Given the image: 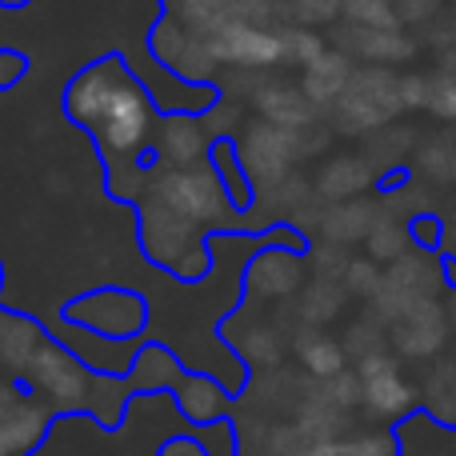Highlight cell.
Masks as SVG:
<instances>
[{
    "label": "cell",
    "instance_id": "38",
    "mask_svg": "<svg viewBox=\"0 0 456 456\" xmlns=\"http://www.w3.org/2000/svg\"><path fill=\"white\" fill-rule=\"evenodd\" d=\"M16 404H20V396H16V393H12V388H8V385H4V380H0V420H4V417H8V412H12V409H16Z\"/></svg>",
    "mask_w": 456,
    "mask_h": 456
},
{
    "label": "cell",
    "instance_id": "41",
    "mask_svg": "<svg viewBox=\"0 0 456 456\" xmlns=\"http://www.w3.org/2000/svg\"><path fill=\"white\" fill-rule=\"evenodd\" d=\"M168 4H181V8H192V4H197V0H168Z\"/></svg>",
    "mask_w": 456,
    "mask_h": 456
},
{
    "label": "cell",
    "instance_id": "40",
    "mask_svg": "<svg viewBox=\"0 0 456 456\" xmlns=\"http://www.w3.org/2000/svg\"><path fill=\"white\" fill-rule=\"evenodd\" d=\"M444 313H449V324H452V329H456V292H452V297H449V308H444Z\"/></svg>",
    "mask_w": 456,
    "mask_h": 456
},
{
    "label": "cell",
    "instance_id": "3",
    "mask_svg": "<svg viewBox=\"0 0 456 456\" xmlns=\"http://www.w3.org/2000/svg\"><path fill=\"white\" fill-rule=\"evenodd\" d=\"M337 125L345 133H372V128H385L396 112H404L401 101V77L393 69H380V64H369V69H356L353 80H348L345 96L337 104Z\"/></svg>",
    "mask_w": 456,
    "mask_h": 456
},
{
    "label": "cell",
    "instance_id": "15",
    "mask_svg": "<svg viewBox=\"0 0 456 456\" xmlns=\"http://www.w3.org/2000/svg\"><path fill=\"white\" fill-rule=\"evenodd\" d=\"M348 53L369 64H380V69H393V64L412 61L417 45L401 28H356V24H348Z\"/></svg>",
    "mask_w": 456,
    "mask_h": 456
},
{
    "label": "cell",
    "instance_id": "25",
    "mask_svg": "<svg viewBox=\"0 0 456 456\" xmlns=\"http://www.w3.org/2000/svg\"><path fill=\"white\" fill-rule=\"evenodd\" d=\"M340 16L356 28H401L393 0H340Z\"/></svg>",
    "mask_w": 456,
    "mask_h": 456
},
{
    "label": "cell",
    "instance_id": "12",
    "mask_svg": "<svg viewBox=\"0 0 456 456\" xmlns=\"http://www.w3.org/2000/svg\"><path fill=\"white\" fill-rule=\"evenodd\" d=\"M396 456H456V425L433 412H409L396 420Z\"/></svg>",
    "mask_w": 456,
    "mask_h": 456
},
{
    "label": "cell",
    "instance_id": "34",
    "mask_svg": "<svg viewBox=\"0 0 456 456\" xmlns=\"http://www.w3.org/2000/svg\"><path fill=\"white\" fill-rule=\"evenodd\" d=\"M401 24H433L441 16V0H393Z\"/></svg>",
    "mask_w": 456,
    "mask_h": 456
},
{
    "label": "cell",
    "instance_id": "14",
    "mask_svg": "<svg viewBox=\"0 0 456 456\" xmlns=\"http://www.w3.org/2000/svg\"><path fill=\"white\" fill-rule=\"evenodd\" d=\"M353 61L345 56V48H329L324 56H316L305 72H300V88L313 104H337L345 96L348 80H353Z\"/></svg>",
    "mask_w": 456,
    "mask_h": 456
},
{
    "label": "cell",
    "instance_id": "26",
    "mask_svg": "<svg viewBox=\"0 0 456 456\" xmlns=\"http://www.w3.org/2000/svg\"><path fill=\"white\" fill-rule=\"evenodd\" d=\"M329 53V45H324V37L316 28H305V24H297V28L284 32V61L289 64H300V69H308V64L316 61V56Z\"/></svg>",
    "mask_w": 456,
    "mask_h": 456
},
{
    "label": "cell",
    "instance_id": "23",
    "mask_svg": "<svg viewBox=\"0 0 456 456\" xmlns=\"http://www.w3.org/2000/svg\"><path fill=\"white\" fill-rule=\"evenodd\" d=\"M396 433H364L348 436V441H316L308 444L305 456H396Z\"/></svg>",
    "mask_w": 456,
    "mask_h": 456
},
{
    "label": "cell",
    "instance_id": "20",
    "mask_svg": "<svg viewBox=\"0 0 456 456\" xmlns=\"http://www.w3.org/2000/svg\"><path fill=\"white\" fill-rule=\"evenodd\" d=\"M297 356L305 364V372H313L316 380H332L337 372L348 369V348L337 337H329L324 329H305L297 340Z\"/></svg>",
    "mask_w": 456,
    "mask_h": 456
},
{
    "label": "cell",
    "instance_id": "33",
    "mask_svg": "<svg viewBox=\"0 0 456 456\" xmlns=\"http://www.w3.org/2000/svg\"><path fill=\"white\" fill-rule=\"evenodd\" d=\"M313 268H316V276H332V281H340V276H345V268H348L345 244H332V240L316 244V248H313Z\"/></svg>",
    "mask_w": 456,
    "mask_h": 456
},
{
    "label": "cell",
    "instance_id": "29",
    "mask_svg": "<svg viewBox=\"0 0 456 456\" xmlns=\"http://www.w3.org/2000/svg\"><path fill=\"white\" fill-rule=\"evenodd\" d=\"M324 396H329L337 409H356V404L364 401V385H361V372L356 369H345V372H337L332 380H324Z\"/></svg>",
    "mask_w": 456,
    "mask_h": 456
},
{
    "label": "cell",
    "instance_id": "16",
    "mask_svg": "<svg viewBox=\"0 0 456 456\" xmlns=\"http://www.w3.org/2000/svg\"><path fill=\"white\" fill-rule=\"evenodd\" d=\"M300 284V256L289 248H268L248 265V289L256 297H292Z\"/></svg>",
    "mask_w": 456,
    "mask_h": 456
},
{
    "label": "cell",
    "instance_id": "5",
    "mask_svg": "<svg viewBox=\"0 0 456 456\" xmlns=\"http://www.w3.org/2000/svg\"><path fill=\"white\" fill-rule=\"evenodd\" d=\"M356 372H361V385H364V409L380 420H404L417 404V388L404 380L401 372V356L385 353H372L364 361H356Z\"/></svg>",
    "mask_w": 456,
    "mask_h": 456
},
{
    "label": "cell",
    "instance_id": "8",
    "mask_svg": "<svg viewBox=\"0 0 456 456\" xmlns=\"http://www.w3.org/2000/svg\"><path fill=\"white\" fill-rule=\"evenodd\" d=\"M208 48H213L216 64L273 69L284 61V32L268 28V24H224V28L208 32Z\"/></svg>",
    "mask_w": 456,
    "mask_h": 456
},
{
    "label": "cell",
    "instance_id": "22",
    "mask_svg": "<svg viewBox=\"0 0 456 456\" xmlns=\"http://www.w3.org/2000/svg\"><path fill=\"white\" fill-rule=\"evenodd\" d=\"M345 300H348L345 281H332V276H316V281L308 284L305 292H300V321H305L308 329H321V324L337 321L340 308H345Z\"/></svg>",
    "mask_w": 456,
    "mask_h": 456
},
{
    "label": "cell",
    "instance_id": "9",
    "mask_svg": "<svg viewBox=\"0 0 456 456\" xmlns=\"http://www.w3.org/2000/svg\"><path fill=\"white\" fill-rule=\"evenodd\" d=\"M449 329H452L449 313L441 308L436 297H428L420 305H412L404 316H396L388 340H393L396 356H404V361H428V356H436L444 348Z\"/></svg>",
    "mask_w": 456,
    "mask_h": 456
},
{
    "label": "cell",
    "instance_id": "21",
    "mask_svg": "<svg viewBox=\"0 0 456 456\" xmlns=\"http://www.w3.org/2000/svg\"><path fill=\"white\" fill-rule=\"evenodd\" d=\"M48 412L32 401H20L4 420H0V456H24L37 449V441L45 436Z\"/></svg>",
    "mask_w": 456,
    "mask_h": 456
},
{
    "label": "cell",
    "instance_id": "35",
    "mask_svg": "<svg viewBox=\"0 0 456 456\" xmlns=\"http://www.w3.org/2000/svg\"><path fill=\"white\" fill-rule=\"evenodd\" d=\"M428 88H433V77H420V72H409V77H401V101H404V109H428Z\"/></svg>",
    "mask_w": 456,
    "mask_h": 456
},
{
    "label": "cell",
    "instance_id": "18",
    "mask_svg": "<svg viewBox=\"0 0 456 456\" xmlns=\"http://www.w3.org/2000/svg\"><path fill=\"white\" fill-rule=\"evenodd\" d=\"M377 221H380V208L372 205V200L356 197V200L332 205L329 213L321 216V232H324V240H332V244H356V240H369Z\"/></svg>",
    "mask_w": 456,
    "mask_h": 456
},
{
    "label": "cell",
    "instance_id": "13",
    "mask_svg": "<svg viewBox=\"0 0 456 456\" xmlns=\"http://www.w3.org/2000/svg\"><path fill=\"white\" fill-rule=\"evenodd\" d=\"M252 101H256L260 120L281 125V128H292V133L308 128L313 125V117H316V104L308 101L300 85H265V88H256Z\"/></svg>",
    "mask_w": 456,
    "mask_h": 456
},
{
    "label": "cell",
    "instance_id": "27",
    "mask_svg": "<svg viewBox=\"0 0 456 456\" xmlns=\"http://www.w3.org/2000/svg\"><path fill=\"white\" fill-rule=\"evenodd\" d=\"M345 289H348V297H364V300H377V292H380V284H385V273H380V260H348V268H345Z\"/></svg>",
    "mask_w": 456,
    "mask_h": 456
},
{
    "label": "cell",
    "instance_id": "1",
    "mask_svg": "<svg viewBox=\"0 0 456 456\" xmlns=\"http://www.w3.org/2000/svg\"><path fill=\"white\" fill-rule=\"evenodd\" d=\"M64 109H69V117L77 125H85L96 136V144H101L104 160L112 168L133 165L157 136L152 133L149 93L136 85V77L117 56L80 72L72 80L69 96H64Z\"/></svg>",
    "mask_w": 456,
    "mask_h": 456
},
{
    "label": "cell",
    "instance_id": "37",
    "mask_svg": "<svg viewBox=\"0 0 456 456\" xmlns=\"http://www.w3.org/2000/svg\"><path fill=\"white\" fill-rule=\"evenodd\" d=\"M160 456H208V452L200 449L197 441H168V444H165V452H160Z\"/></svg>",
    "mask_w": 456,
    "mask_h": 456
},
{
    "label": "cell",
    "instance_id": "31",
    "mask_svg": "<svg viewBox=\"0 0 456 456\" xmlns=\"http://www.w3.org/2000/svg\"><path fill=\"white\" fill-rule=\"evenodd\" d=\"M428 112L441 120L456 125V80L452 77H433V88H428Z\"/></svg>",
    "mask_w": 456,
    "mask_h": 456
},
{
    "label": "cell",
    "instance_id": "39",
    "mask_svg": "<svg viewBox=\"0 0 456 456\" xmlns=\"http://www.w3.org/2000/svg\"><path fill=\"white\" fill-rule=\"evenodd\" d=\"M441 72H444V77H452V80H456V45H449V48L441 53Z\"/></svg>",
    "mask_w": 456,
    "mask_h": 456
},
{
    "label": "cell",
    "instance_id": "19",
    "mask_svg": "<svg viewBox=\"0 0 456 456\" xmlns=\"http://www.w3.org/2000/svg\"><path fill=\"white\" fill-rule=\"evenodd\" d=\"M173 393H176V404L184 409V417H189L192 425H216V420L224 417V393H221L216 380L181 372L176 385H173Z\"/></svg>",
    "mask_w": 456,
    "mask_h": 456
},
{
    "label": "cell",
    "instance_id": "32",
    "mask_svg": "<svg viewBox=\"0 0 456 456\" xmlns=\"http://www.w3.org/2000/svg\"><path fill=\"white\" fill-rule=\"evenodd\" d=\"M240 353H244V361H252V364H273L276 356H281V340H276L273 329H252V337L240 345Z\"/></svg>",
    "mask_w": 456,
    "mask_h": 456
},
{
    "label": "cell",
    "instance_id": "28",
    "mask_svg": "<svg viewBox=\"0 0 456 456\" xmlns=\"http://www.w3.org/2000/svg\"><path fill=\"white\" fill-rule=\"evenodd\" d=\"M420 173L433 176V181H456V144L452 141H433L420 149L417 157Z\"/></svg>",
    "mask_w": 456,
    "mask_h": 456
},
{
    "label": "cell",
    "instance_id": "17",
    "mask_svg": "<svg viewBox=\"0 0 456 456\" xmlns=\"http://www.w3.org/2000/svg\"><path fill=\"white\" fill-rule=\"evenodd\" d=\"M372 181H377V173H372L369 160H361V157H332L329 165L316 173V197L332 200V205H340V200H356Z\"/></svg>",
    "mask_w": 456,
    "mask_h": 456
},
{
    "label": "cell",
    "instance_id": "24",
    "mask_svg": "<svg viewBox=\"0 0 456 456\" xmlns=\"http://www.w3.org/2000/svg\"><path fill=\"white\" fill-rule=\"evenodd\" d=\"M409 240H412V232L396 216H380L377 228L369 232V240H364V248H369L372 260H388L393 265V260L409 256Z\"/></svg>",
    "mask_w": 456,
    "mask_h": 456
},
{
    "label": "cell",
    "instance_id": "30",
    "mask_svg": "<svg viewBox=\"0 0 456 456\" xmlns=\"http://www.w3.org/2000/svg\"><path fill=\"white\" fill-rule=\"evenodd\" d=\"M289 12L297 24H305V28H316V24L324 20H337L340 16V0H289Z\"/></svg>",
    "mask_w": 456,
    "mask_h": 456
},
{
    "label": "cell",
    "instance_id": "11",
    "mask_svg": "<svg viewBox=\"0 0 456 456\" xmlns=\"http://www.w3.org/2000/svg\"><path fill=\"white\" fill-rule=\"evenodd\" d=\"M157 160L165 168H192L205 165V157L213 152V136L189 117H168L165 125L157 128Z\"/></svg>",
    "mask_w": 456,
    "mask_h": 456
},
{
    "label": "cell",
    "instance_id": "10",
    "mask_svg": "<svg viewBox=\"0 0 456 456\" xmlns=\"http://www.w3.org/2000/svg\"><path fill=\"white\" fill-rule=\"evenodd\" d=\"M157 53H160V61H165L168 72L189 77V80H197V77H205L208 69H216V56H213V48H208V37L192 28L189 20H176V16H168V20L160 24Z\"/></svg>",
    "mask_w": 456,
    "mask_h": 456
},
{
    "label": "cell",
    "instance_id": "36",
    "mask_svg": "<svg viewBox=\"0 0 456 456\" xmlns=\"http://www.w3.org/2000/svg\"><path fill=\"white\" fill-rule=\"evenodd\" d=\"M24 72H28V56L0 48V88H12L16 80H24Z\"/></svg>",
    "mask_w": 456,
    "mask_h": 456
},
{
    "label": "cell",
    "instance_id": "7",
    "mask_svg": "<svg viewBox=\"0 0 456 456\" xmlns=\"http://www.w3.org/2000/svg\"><path fill=\"white\" fill-rule=\"evenodd\" d=\"M69 321H77L88 332H101L109 340H120V337H133L144 324V300L128 289H101L93 297L72 300Z\"/></svg>",
    "mask_w": 456,
    "mask_h": 456
},
{
    "label": "cell",
    "instance_id": "4",
    "mask_svg": "<svg viewBox=\"0 0 456 456\" xmlns=\"http://www.w3.org/2000/svg\"><path fill=\"white\" fill-rule=\"evenodd\" d=\"M300 152H305L300 133L268 125V120L244 125L240 141H236V157H240L244 173H248V181L256 189H273V184L289 181V168L300 160Z\"/></svg>",
    "mask_w": 456,
    "mask_h": 456
},
{
    "label": "cell",
    "instance_id": "2",
    "mask_svg": "<svg viewBox=\"0 0 456 456\" xmlns=\"http://www.w3.org/2000/svg\"><path fill=\"white\" fill-rule=\"evenodd\" d=\"M152 205H160L165 213L181 216L184 224L200 228L221 221L224 213V181L216 168L208 165H192V168H165V173L152 181Z\"/></svg>",
    "mask_w": 456,
    "mask_h": 456
},
{
    "label": "cell",
    "instance_id": "6",
    "mask_svg": "<svg viewBox=\"0 0 456 456\" xmlns=\"http://www.w3.org/2000/svg\"><path fill=\"white\" fill-rule=\"evenodd\" d=\"M28 380L40 388V396L56 404V409H85L93 401V380L77 364V356L61 345H40L28 364Z\"/></svg>",
    "mask_w": 456,
    "mask_h": 456
}]
</instances>
